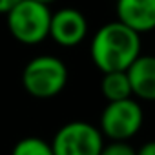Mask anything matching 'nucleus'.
I'll return each mask as SVG.
<instances>
[{
  "label": "nucleus",
  "mask_w": 155,
  "mask_h": 155,
  "mask_svg": "<svg viewBox=\"0 0 155 155\" xmlns=\"http://www.w3.org/2000/svg\"><path fill=\"white\" fill-rule=\"evenodd\" d=\"M144 122L142 106L133 99L108 102L99 119V130L110 140H130Z\"/></svg>",
  "instance_id": "4"
},
{
  "label": "nucleus",
  "mask_w": 155,
  "mask_h": 155,
  "mask_svg": "<svg viewBox=\"0 0 155 155\" xmlns=\"http://www.w3.org/2000/svg\"><path fill=\"white\" fill-rule=\"evenodd\" d=\"M88 35V20L75 8H62L51 13L49 37L62 48L79 46Z\"/></svg>",
  "instance_id": "6"
},
{
  "label": "nucleus",
  "mask_w": 155,
  "mask_h": 155,
  "mask_svg": "<svg viewBox=\"0 0 155 155\" xmlns=\"http://www.w3.org/2000/svg\"><path fill=\"white\" fill-rule=\"evenodd\" d=\"M117 20L135 33L155 29V0H117Z\"/></svg>",
  "instance_id": "7"
},
{
  "label": "nucleus",
  "mask_w": 155,
  "mask_h": 155,
  "mask_svg": "<svg viewBox=\"0 0 155 155\" xmlns=\"http://www.w3.org/2000/svg\"><path fill=\"white\" fill-rule=\"evenodd\" d=\"M6 20L9 33L20 44L35 46L49 37V6L38 4L35 0H20L6 13Z\"/></svg>",
  "instance_id": "3"
},
{
  "label": "nucleus",
  "mask_w": 155,
  "mask_h": 155,
  "mask_svg": "<svg viewBox=\"0 0 155 155\" xmlns=\"http://www.w3.org/2000/svg\"><path fill=\"white\" fill-rule=\"evenodd\" d=\"M101 93L108 102L115 101H124L133 97L131 95V86L126 71H110L102 75L101 81Z\"/></svg>",
  "instance_id": "9"
},
{
  "label": "nucleus",
  "mask_w": 155,
  "mask_h": 155,
  "mask_svg": "<svg viewBox=\"0 0 155 155\" xmlns=\"http://www.w3.org/2000/svg\"><path fill=\"white\" fill-rule=\"evenodd\" d=\"M101 155H137V150L128 140H110L104 142Z\"/></svg>",
  "instance_id": "11"
},
{
  "label": "nucleus",
  "mask_w": 155,
  "mask_h": 155,
  "mask_svg": "<svg viewBox=\"0 0 155 155\" xmlns=\"http://www.w3.org/2000/svg\"><path fill=\"white\" fill-rule=\"evenodd\" d=\"M90 55L102 73L126 71L140 55V35L119 20L108 22L95 31Z\"/></svg>",
  "instance_id": "1"
},
{
  "label": "nucleus",
  "mask_w": 155,
  "mask_h": 155,
  "mask_svg": "<svg viewBox=\"0 0 155 155\" xmlns=\"http://www.w3.org/2000/svg\"><path fill=\"white\" fill-rule=\"evenodd\" d=\"M11 155H53V150L51 144L40 137H24L13 146Z\"/></svg>",
  "instance_id": "10"
},
{
  "label": "nucleus",
  "mask_w": 155,
  "mask_h": 155,
  "mask_svg": "<svg viewBox=\"0 0 155 155\" xmlns=\"http://www.w3.org/2000/svg\"><path fill=\"white\" fill-rule=\"evenodd\" d=\"M18 2H20V0H0V13L6 15L11 8H15Z\"/></svg>",
  "instance_id": "13"
},
{
  "label": "nucleus",
  "mask_w": 155,
  "mask_h": 155,
  "mask_svg": "<svg viewBox=\"0 0 155 155\" xmlns=\"http://www.w3.org/2000/svg\"><path fill=\"white\" fill-rule=\"evenodd\" d=\"M35 2H38V4H44V6H51L55 0H35Z\"/></svg>",
  "instance_id": "14"
},
{
  "label": "nucleus",
  "mask_w": 155,
  "mask_h": 155,
  "mask_svg": "<svg viewBox=\"0 0 155 155\" xmlns=\"http://www.w3.org/2000/svg\"><path fill=\"white\" fill-rule=\"evenodd\" d=\"M53 155H101L104 135L84 120H71L60 126L49 142Z\"/></svg>",
  "instance_id": "5"
},
{
  "label": "nucleus",
  "mask_w": 155,
  "mask_h": 155,
  "mask_svg": "<svg viewBox=\"0 0 155 155\" xmlns=\"http://www.w3.org/2000/svg\"><path fill=\"white\" fill-rule=\"evenodd\" d=\"M131 95L155 102V55H139L126 69Z\"/></svg>",
  "instance_id": "8"
},
{
  "label": "nucleus",
  "mask_w": 155,
  "mask_h": 155,
  "mask_svg": "<svg viewBox=\"0 0 155 155\" xmlns=\"http://www.w3.org/2000/svg\"><path fill=\"white\" fill-rule=\"evenodd\" d=\"M137 155H155V140L144 142V144L137 150Z\"/></svg>",
  "instance_id": "12"
},
{
  "label": "nucleus",
  "mask_w": 155,
  "mask_h": 155,
  "mask_svg": "<svg viewBox=\"0 0 155 155\" xmlns=\"http://www.w3.org/2000/svg\"><path fill=\"white\" fill-rule=\"evenodd\" d=\"M68 84V68L55 55H37L22 69V86L35 99L57 97Z\"/></svg>",
  "instance_id": "2"
}]
</instances>
